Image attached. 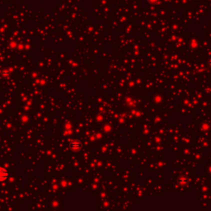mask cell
<instances>
[{
  "mask_svg": "<svg viewBox=\"0 0 211 211\" xmlns=\"http://www.w3.org/2000/svg\"><path fill=\"white\" fill-rule=\"evenodd\" d=\"M8 176V172L6 169L3 167H0V181H5Z\"/></svg>",
  "mask_w": 211,
  "mask_h": 211,
  "instance_id": "obj_1",
  "label": "cell"
},
{
  "mask_svg": "<svg viewBox=\"0 0 211 211\" xmlns=\"http://www.w3.org/2000/svg\"><path fill=\"white\" fill-rule=\"evenodd\" d=\"M71 148L73 150L78 151L81 148V144L78 141H74L71 143Z\"/></svg>",
  "mask_w": 211,
  "mask_h": 211,
  "instance_id": "obj_2",
  "label": "cell"
}]
</instances>
